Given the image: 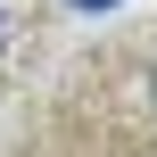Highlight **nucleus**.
Instances as JSON below:
<instances>
[{
    "label": "nucleus",
    "instance_id": "nucleus-1",
    "mask_svg": "<svg viewBox=\"0 0 157 157\" xmlns=\"http://www.w3.org/2000/svg\"><path fill=\"white\" fill-rule=\"evenodd\" d=\"M75 8H116V0H75Z\"/></svg>",
    "mask_w": 157,
    "mask_h": 157
}]
</instances>
